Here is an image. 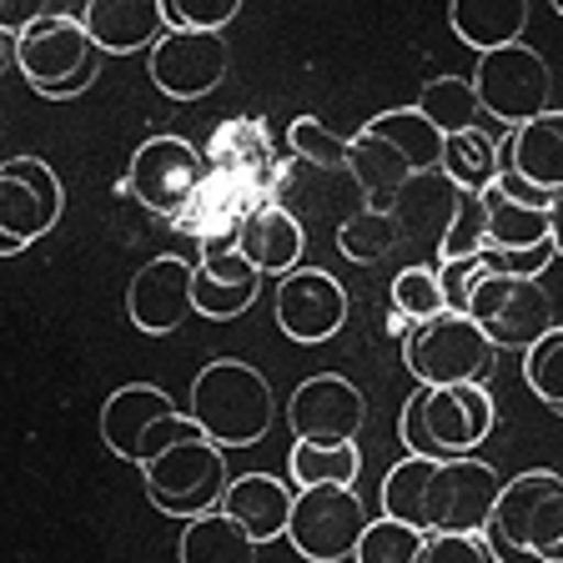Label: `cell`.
I'll use <instances>...</instances> for the list:
<instances>
[{"label": "cell", "instance_id": "obj_1", "mask_svg": "<svg viewBox=\"0 0 563 563\" xmlns=\"http://www.w3.org/2000/svg\"><path fill=\"white\" fill-rule=\"evenodd\" d=\"M504 478L483 457H402L383 478V518L418 528L422 539L438 533H483Z\"/></svg>", "mask_w": 563, "mask_h": 563}, {"label": "cell", "instance_id": "obj_2", "mask_svg": "<svg viewBox=\"0 0 563 563\" xmlns=\"http://www.w3.org/2000/svg\"><path fill=\"white\" fill-rule=\"evenodd\" d=\"M448 287V302L468 312L493 347L528 352L553 328V297L539 287V277L523 272H468V267H438Z\"/></svg>", "mask_w": 563, "mask_h": 563}, {"label": "cell", "instance_id": "obj_3", "mask_svg": "<svg viewBox=\"0 0 563 563\" xmlns=\"http://www.w3.org/2000/svg\"><path fill=\"white\" fill-rule=\"evenodd\" d=\"M187 412L217 448H252L272 433L277 398H272V383L252 363L217 357V363H207L191 377Z\"/></svg>", "mask_w": 563, "mask_h": 563}, {"label": "cell", "instance_id": "obj_4", "mask_svg": "<svg viewBox=\"0 0 563 563\" xmlns=\"http://www.w3.org/2000/svg\"><path fill=\"white\" fill-rule=\"evenodd\" d=\"M493 422L498 408L488 387H418L398 412V438L412 457H473L488 443Z\"/></svg>", "mask_w": 563, "mask_h": 563}, {"label": "cell", "instance_id": "obj_5", "mask_svg": "<svg viewBox=\"0 0 563 563\" xmlns=\"http://www.w3.org/2000/svg\"><path fill=\"white\" fill-rule=\"evenodd\" d=\"M86 5H51L31 31L15 35V66H21L25 86L46 101H66L81 96L101 70V51L81 25Z\"/></svg>", "mask_w": 563, "mask_h": 563}, {"label": "cell", "instance_id": "obj_6", "mask_svg": "<svg viewBox=\"0 0 563 563\" xmlns=\"http://www.w3.org/2000/svg\"><path fill=\"white\" fill-rule=\"evenodd\" d=\"M187 438H207L197 428L187 408H176L172 393L156 383H126L117 387L101 408V443L117 457L146 468L152 457H162L166 448L187 443Z\"/></svg>", "mask_w": 563, "mask_h": 563}, {"label": "cell", "instance_id": "obj_7", "mask_svg": "<svg viewBox=\"0 0 563 563\" xmlns=\"http://www.w3.org/2000/svg\"><path fill=\"white\" fill-rule=\"evenodd\" d=\"M493 357H498V347L457 307H448L443 317L412 328L408 342H402V367L418 377V387H463V383L488 387Z\"/></svg>", "mask_w": 563, "mask_h": 563}, {"label": "cell", "instance_id": "obj_8", "mask_svg": "<svg viewBox=\"0 0 563 563\" xmlns=\"http://www.w3.org/2000/svg\"><path fill=\"white\" fill-rule=\"evenodd\" d=\"M141 483H146V498L162 508L166 518H207L222 508L227 488V453L211 438H187V443L166 448L162 457H152L146 468H141Z\"/></svg>", "mask_w": 563, "mask_h": 563}, {"label": "cell", "instance_id": "obj_9", "mask_svg": "<svg viewBox=\"0 0 563 563\" xmlns=\"http://www.w3.org/2000/svg\"><path fill=\"white\" fill-rule=\"evenodd\" d=\"M488 528L523 549L533 563H563V478L549 468L508 478Z\"/></svg>", "mask_w": 563, "mask_h": 563}, {"label": "cell", "instance_id": "obj_10", "mask_svg": "<svg viewBox=\"0 0 563 563\" xmlns=\"http://www.w3.org/2000/svg\"><path fill=\"white\" fill-rule=\"evenodd\" d=\"M473 91H478L483 117L493 126H528L533 117L553 111L549 96H553V70L549 60L539 56L533 46H504V51H488L478 56V70H473Z\"/></svg>", "mask_w": 563, "mask_h": 563}, {"label": "cell", "instance_id": "obj_11", "mask_svg": "<svg viewBox=\"0 0 563 563\" xmlns=\"http://www.w3.org/2000/svg\"><path fill=\"white\" fill-rule=\"evenodd\" d=\"M201 181H207V162H201V152L187 136H146L126 166L131 197L152 217H172V222L187 217Z\"/></svg>", "mask_w": 563, "mask_h": 563}, {"label": "cell", "instance_id": "obj_12", "mask_svg": "<svg viewBox=\"0 0 563 563\" xmlns=\"http://www.w3.org/2000/svg\"><path fill=\"white\" fill-rule=\"evenodd\" d=\"M367 504L357 488H297L292 518H287V543L307 563H342L357 553L367 533Z\"/></svg>", "mask_w": 563, "mask_h": 563}, {"label": "cell", "instance_id": "obj_13", "mask_svg": "<svg viewBox=\"0 0 563 563\" xmlns=\"http://www.w3.org/2000/svg\"><path fill=\"white\" fill-rule=\"evenodd\" d=\"M60 207H66L60 176L41 156L0 162V232L11 236L15 246H31L46 232H56Z\"/></svg>", "mask_w": 563, "mask_h": 563}, {"label": "cell", "instance_id": "obj_14", "mask_svg": "<svg viewBox=\"0 0 563 563\" xmlns=\"http://www.w3.org/2000/svg\"><path fill=\"white\" fill-rule=\"evenodd\" d=\"M363 422L367 402L342 373H312L287 398V428L297 443H357Z\"/></svg>", "mask_w": 563, "mask_h": 563}, {"label": "cell", "instance_id": "obj_15", "mask_svg": "<svg viewBox=\"0 0 563 563\" xmlns=\"http://www.w3.org/2000/svg\"><path fill=\"white\" fill-rule=\"evenodd\" d=\"M227 41L197 31H166L152 46V86L166 101H201L227 81Z\"/></svg>", "mask_w": 563, "mask_h": 563}, {"label": "cell", "instance_id": "obj_16", "mask_svg": "<svg viewBox=\"0 0 563 563\" xmlns=\"http://www.w3.org/2000/svg\"><path fill=\"white\" fill-rule=\"evenodd\" d=\"M347 322V287L332 272L297 267L277 282V328L292 342H328Z\"/></svg>", "mask_w": 563, "mask_h": 563}, {"label": "cell", "instance_id": "obj_17", "mask_svg": "<svg viewBox=\"0 0 563 563\" xmlns=\"http://www.w3.org/2000/svg\"><path fill=\"white\" fill-rule=\"evenodd\" d=\"M262 292V272L236 252V236L201 242V262H191V307L207 322H232Z\"/></svg>", "mask_w": 563, "mask_h": 563}, {"label": "cell", "instance_id": "obj_18", "mask_svg": "<svg viewBox=\"0 0 563 563\" xmlns=\"http://www.w3.org/2000/svg\"><path fill=\"white\" fill-rule=\"evenodd\" d=\"M191 312H197V307H191V262L166 252V257H152L136 277H131L126 317L136 332L166 338V332H176Z\"/></svg>", "mask_w": 563, "mask_h": 563}, {"label": "cell", "instance_id": "obj_19", "mask_svg": "<svg viewBox=\"0 0 563 563\" xmlns=\"http://www.w3.org/2000/svg\"><path fill=\"white\" fill-rule=\"evenodd\" d=\"M236 252H242L262 277H287V272L302 267V252H307V236L302 222H297L287 207L277 201H262L257 211H246L242 227H236Z\"/></svg>", "mask_w": 563, "mask_h": 563}, {"label": "cell", "instance_id": "obj_20", "mask_svg": "<svg viewBox=\"0 0 563 563\" xmlns=\"http://www.w3.org/2000/svg\"><path fill=\"white\" fill-rule=\"evenodd\" d=\"M86 35L96 41L101 56H131V51H152L166 35L162 0H91L81 11Z\"/></svg>", "mask_w": 563, "mask_h": 563}, {"label": "cell", "instance_id": "obj_21", "mask_svg": "<svg viewBox=\"0 0 563 563\" xmlns=\"http://www.w3.org/2000/svg\"><path fill=\"white\" fill-rule=\"evenodd\" d=\"M292 504H297V488H287L282 478H272V473H242V478H232V488H227L222 514L262 549V543H272V539H287Z\"/></svg>", "mask_w": 563, "mask_h": 563}, {"label": "cell", "instance_id": "obj_22", "mask_svg": "<svg viewBox=\"0 0 563 563\" xmlns=\"http://www.w3.org/2000/svg\"><path fill=\"white\" fill-rule=\"evenodd\" d=\"M498 162L514 166L528 187L539 191H563V111H543L528 126L508 131V141L498 146Z\"/></svg>", "mask_w": 563, "mask_h": 563}, {"label": "cell", "instance_id": "obj_23", "mask_svg": "<svg viewBox=\"0 0 563 563\" xmlns=\"http://www.w3.org/2000/svg\"><path fill=\"white\" fill-rule=\"evenodd\" d=\"M207 172L211 176H232V181H246V187H267L272 176V136L257 117H236V121H222L217 136L207 146Z\"/></svg>", "mask_w": 563, "mask_h": 563}, {"label": "cell", "instance_id": "obj_24", "mask_svg": "<svg viewBox=\"0 0 563 563\" xmlns=\"http://www.w3.org/2000/svg\"><path fill=\"white\" fill-rule=\"evenodd\" d=\"M448 25H453V35L463 46L488 56V51H504L523 41L528 0H453L448 5Z\"/></svg>", "mask_w": 563, "mask_h": 563}, {"label": "cell", "instance_id": "obj_25", "mask_svg": "<svg viewBox=\"0 0 563 563\" xmlns=\"http://www.w3.org/2000/svg\"><path fill=\"white\" fill-rule=\"evenodd\" d=\"M367 136H377L383 146L408 162L412 176H428V172H443V131L433 121L422 117L418 106H398V111H383V117L367 121Z\"/></svg>", "mask_w": 563, "mask_h": 563}, {"label": "cell", "instance_id": "obj_26", "mask_svg": "<svg viewBox=\"0 0 563 563\" xmlns=\"http://www.w3.org/2000/svg\"><path fill=\"white\" fill-rule=\"evenodd\" d=\"M393 217H398L402 236H443L448 222L457 211V187L448 181L443 172H428V176H412L408 187L393 197Z\"/></svg>", "mask_w": 563, "mask_h": 563}, {"label": "cell", "instance_id": "obj_27", "mask_svg": "<svg viewBox=\"0 0 563 563\" xmlns=\"http://www.w3.org/2000/svg\"><path fill=\"white\" fill-rule=\"evenodd\" d=\"M483 207H488V246L504 252V257H528L549 246V211L543 207H523V201L504 197L498 187L483 191Z\"/></svg>", "mask_w": 563, "mask_h": 563}, {"label": "cell", "instance_id": "obj_28", "mask_svg": "<svg viewBox=\"0 0 563 563\" xmlns=\"http://www.w3.org/2000/svg\"><path fill=\"white\" fill-rule=\"evenodd\" d=\"M347 172H352V181L363 187L367 207H377V211L393 207V197H398V191L412 181L408 162H402L393 146H383L377 136H367V131H357V136H352V162H347Z\"/></svg>", "mask_w": 563, "mask_h": 563}, {"label": "cell", "instance_id": "obj_29", "mask_svg": "<svg viewBox=\"0 0 563 563\" xmlns=\"http://www.w3.org/2000/svg\"><path fill=\"white\" fill-rule=\"evenodd\" d=\"M176 559L181 563H257V543L246 539L242 528L217 508V514L191 518V523L181 528Z\"/></svg>", "mask_w": 563, "mask_h": 563}, {"label": "cell", "instance_id": "obj_30", "mask_svg": "<svg viewBox=\"0 0 563 563\" xmlns=\"http://www.w3.org/2000/svg\"><path fill=\"white\" fill-rule=\"evenodd\" d=\"M363 473L357 443H292L287 478L292 488H352Z\"/></svg>", "mask_w": 563, "mask_h": 563}, {"label": "cell", "instance_id": "obj_31", "mask_svg": "<svg viewBox=\"0 0 563 563\" xmlns=\"http://www.w3.org/2000/svg\"><path fill=\"white\" fill-rule=\"evenodd\" d=\"M498 131L493 126H473L463 136L443 141V176L457 191H488L498 181Z\"/></svg>", "mask_w": 563, "mask_h": 563}, {"label": "cell", "instance_id": "obj_32", "mask_svg": "<svg viewBox=\"0 0 563 563\" xmlns=\"http://www.w3.org/2000/svg\"><path fill=\"white\" fill-rule=\"evenodd\" d=\"M418 111L443 131V141L463 136V131H473L483 121L478 91H473L468 76H438V81H428L422 86V96H418Z\"/></svg>", "mask_w": 563, "mask_h": 563}, {"label": "cell", "instance_id": "obj_33", "mask_svg": "<svg viewBox=\"0 0 563 563\" xmlns=\"http://www.w3.org/2000/svg\"><path fill=\"white\" fill-rule=\"evenodd\" d=\"M483 252H488V207H483V191H457L453 222L438 236V262L443 267H463V262H478Z\"/></svg>", "mask_w": 563, "mask_h": 563}, {"label": "cell", "instance_id": "obj_34", "mask_svg": "<svg viewBox=\"0 0 563 563\" xmlns=\"http://www.w3.org/2000/svg\"><path fill=\"white\" fill-rule=\"evenodd\" d=\"M387 312H398L408 328H422V322H433V317H443L448 307V287H443V272L438 267H402L398 277H393V297H387Z\"/></svg>", "mask_w": 563, "mask_h": 563}, {"label": "cell", "instance_id": "obj_35", "mask_svg": "<svg viewBox=\"0 0 563 563\" xmlns=\"http://www.w3.org/2000/svg\"><path fill=\"white\" fill-rule=\"evenodd\" d=\"M402 242V227L393 211H377V207H363V211H352L347 222L338 227V252L347 262H383L393 246Z\"/></svg>", "mask_w": 563, "mask_h": 563}, {"label": "cell", "instance_id": "obj_36", "mask_svg": "<svg viewBox=\"0 0 563 563\" xmlns=\"http://www.w3.org/2000/svg\"><path fill=\"white\" fill-rule=\"evenodd\" d=\"M523 383L543 408L563 418V328L559 322L523 352Z\"/></svg>", "mask_w": 563, "mask_h": 563}, {"label": "cell", "instance_id": "obj_37", "mask_svg": "<svg viewBox=\"0 0 563 563\" xmlns=\"http://www.w3.org/2000/svg\"><path fill=\"white\" fill-rule=\"evenodd\" d=\"M287 152H292L302 166H322V172H347V162H352V136H338V131H328V121H317V117H297L292 126H287Z\"/></svg>", "mask_w": 563, "mask_h": 563}, {"label": "cell", "instance_id": "obj_38", "mask_svg": "<svg viewBox=\"0 0 563 563\" xmlns=\"http://www.w3.org/2000/svg\"><path fill=\"white\" fill-rule=\"evenodd\" d=\"M422 543H428V539H422L418 528L398 523V518H373L352 559H357V563H418L422 559Z\"/></svg>", "mask_w": 563, "mask_h": 563}, {"label": "cell", "instance_id": "obj_39", "mask_svg": "<svg viewBox=\"0 0 563 563\" xmlns=\"http://www.w3.org/2000/svg\"><path fill=\"white\" fill-rule=\"evenodd\" d=\"M242 0H162L166 31H197V35H222L236 21Z\"/></svg>", "mask_w": 563, "mask_h": 563}, {"label": "cell", "instance_id": "obj_40", "mask_svg": "<svg viewBox=\"0 0 563 563\" xmlns=\"http://www.w3.org/2000/svg\"><path fill=\"white\" fill-rule=\"evenodd\" d=\"M418 563H498L483 533H438L422 543Z\"/></svg>", "mask_w": 563, "mask_h": 563}, {"label": "cell", "instance_id": "obj_41", "mask_svg": "<svg viewBox=\"0 0 563 563\" xmlns=\"http://www.w3.org/2000/svg\"><path fill=\"white\" fill-rule=\"evenodd\" d=\"M51 5H41V0H0V31L5 35H21L31 31L41 15H46Z\"/></svg>", "mask_w": 563, "mask_h": 563}, {"label": "cell", "instance_id": "obj_42", "mask_svg": "<svg viewBox=\"0 0 563 563\" xmlns=\"http://www.w3.org/2000/svg\"><path fill=\"white\" fill-rule=\"evenodd\" d=\"M549 242L563 257V191H553V201H549Z\"/></svg>", "mask_w": 563, "mask_h": 563}, {"label": "cell", "instance_id": "obj_43", "mask_svg": "<svg viewBox=\"0 0 563 563\" xmlns=\"http://www.w3.org/2000/svg\"><path fill=\"white\" fill-rule=\"evenodd\" d=\"M5 56H15V35L0 31V66H5Z\"/></svg>", "mask_w": 563, "mask_h": 563}, {"label": "cell", "instance_id": "obj_44", "mask_svg": "<svg viewBox=\"0 0 563 563\" xmlns=\"http://www.w3.org/2000/svg\"><path fill=\"white\" fill-rule=\"evenodd\" d=\"M15 252H25V246H15V242H11V236L0 232V257H15Z\"/></svg>", "mask_w": 563, "mask_h": 563}, {"label": "cell", "instance_id": "obj_45", "mask_svg": "<svg viewBox=\"0 0 563 563\" xmlns=\"http://www.w3.org/2000/svg\"><path fill=\"white\" fill-rule=\"evenodd\" d=\"M553 11H559V15H563V0H553Z\"/></svg>", "mask_w": 563, "mask_h": 563}]
</instances>
